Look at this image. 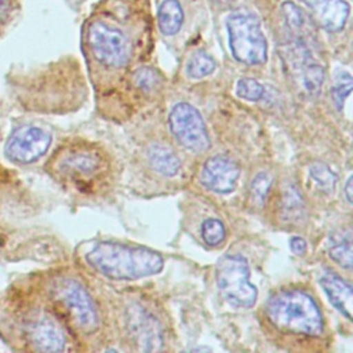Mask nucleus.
I'll return each instance as SVG.
<instances>
[{"instance_id":"4be33fe9","label":"nucleus","mask_w":353,"mask_h":353,"mask_svg":"<svg viewBox=\"0 0 353 353\" xmlns=\"http://www.w3.org/2000/svg\"><path fill=\"white\" fill-rule=\"evenodd\" d=\"M281 12L291 30H294L295 33H303L305 28L307 26V22H306V15L302 12L301 8H298L291 1H285L281 6Z\"/></svg>"},{"instance_id":"f3484780","label":"nucleus","mask_w":353,"mask_h":353,"mask_svg":"<svg viewBox=\"0 0 353 353\" xmlns=\"http://www.w3.org/2000/svg\"><path fill=\"white\" fill-rule=\"evenodd\" d=\"M159 28L163 34L172 36L179 32L183 23V10L178 0H164L157 12Z\"/></svg>"},{"instance_id":"c85d7f7f","label":"nucleus","mask_w":353,"mask_h":353,"mask_svg":"<svg viewBox=\"0 0 353 353\" xmlns=\"http://www.w3.org/2000/svg\"><path fill=\"white\" fill-rule=\"evenodd\" d=\"M10 4H11V0H0V22L3 21L7 11L10 10Z\"/></svg>"},{"instance_id":"6ab92c4d","label":"nucleus","mask_w":353,"mask_h":353,"mask_svg":"<svg viewBox=\"0 0 353 353\" xmlns=\"http://www.w3.org/2000/svg\"><path fill=\"white\" fill-rule=\"evenodd\" d=\"M214 58L205 51L194 52L186 65V73L190 79H201L211 74L215 70Z\"/></svg>"},{"instance_id":"f257e3e1","label":"nucleus","mask_w":353,"mask_h":353,"mask_svg":"<svg viewBox=\"0 0 353 353\" xmlns=\"http://www.w3.org/2000/svg\"><path fill=\"white\" fill-rule=\"evenodd\" d=\"M87 263L113 280H138L161 272L164 261L150 248L114 241L97 243L85 255Z\"/></svg>"},{"instance_id":"b1692460","label":"nucleus","mask_w":353,"mask_h":353,"mask_svg":"<svg viewBox=\"0 0 353 353\" xmlns=\"http://www.w3.org/2000/svg\"><path fill=\"white\" fill-rule=\"evenodd\" d=\"M226 234L225 226L219 219H205L201 225V237L208 245H218Z\"/></svg>"},{"instance_id":"a211bd4d","label":"nucleus","mask_w":353,"mask_h":353,"mask_svg":"<svg viewBox=\"0 0 353 353\" xmlns=\"http://www.w3.org/2000/svg\"><path fill=\"white\" fill-rule=\"evenodd\" d=\"M327 251L330 258L343 269L352 268V236L349 230L335 232L330 236Z\"/></svg>"},{"instance_id":"cd10ccee","label":"nucleus","mask_w":353,"mask_h":353,"mask_svg":"<svg viewBox=\"0 0 353 353\" xmlns=\"http://www.w3.org/2000/svg\"><path fill=\"white\" fill-rule=\"evenodd\" d=\"M290 248L296 255H303L306 252V241L302 237H291L290 240Z\"/></svg>"},{"instance_id":"5701e85b","label":"nucleus","mask_w":353,"mask_h":353,"mask_svg":"<svg viewBox=\"0 0 353 353\" xmlns=\"http://www.w3.org/2000/svg\"><path fill=\"white\" fill-rule=\"evenodd\" d=\"M237 95L247 101H259L265 95V87L251 77H243L236 85Z\"/></svg>"},{"instance_id":"f03ea898","label":"nucleus","mask_w":353,"mask_h":353,"mask_svg":"<svg viewBox=\"0 0 353 353\" xmlns=\"http://www.w3.org/2000/svg\"><path fill=\"white\" fill-rule=\"evenodd\" d=\"M269 321L280 331L319 336L324 330L316 301L301 290H285L273 295L266 305Z\"/></svg>"},{"instance_id":"412c9836","label":"nucleus","mask_w":353,"mask_h":353,"mask_svg":"<svg viewBox=\"0 0 353 353\" xmlns=\"http://www.w3.org/2000/svg\"><path fill=\"white\" fill-rule=\"evenodd\" d=\"M309 175L319 190L324 193L334 192L336 185V175L328 165L323 163H314L309 168Z\"/></svg>"},{"instance_id":"bb28decb","label":"nucleus","mask_w":353,"mask_h":353,"mask_svg":"<svg viewBox=\"0 0 353 353\" xmlns=\"http://www.w3.org/2000/svg\"><path fill=\"white\" fill-rule=\"evenodd\" d=\"M134 81L138 88H141L145 92H150L156 90L160 84V77L157 73L150 68H141L134 74Z\"/></svg>"},{"instance_id":"9d476101","label":"nucleus","mask_w":353,"mask_h":353,"mask_svg":"<svg viewBox=\"0 0 353 353\" xmlns=\"http://www.w3.org/2000/svg\"><path fill=\"white\" fill-rule=\"evenodd\" d=\"M127 331L141 350L153 352L163 347V334L157 319L146 309L132 305L125 314Z\"/></svg>"},{"instance_id":"1a4fd4ad","label":"nucleus","mask_w":353,"mask_h":353,"mask_svg":"<svg viewBox=\"0 0 353 353\" xmlns=\"http://www.w3.org/2000/svg\"><path fill=\"white\" fill-rule=\"evenodd\" d=\"M51 134L36 125H23L7 139L4 153L14 161L29 164L39 160L51 145Z\"/></svg>"},{"instance_id":"4468645a","label":"nucleus","mask_w":353,"mask_h":353,"mask_svg":"<svg viewBox=\"0 0 353 353\" xmlns=\"http://www.w3.org/2000/svg\"><path fill=\"white\" fill-rule=\"evenodd\" d=\"M320 284L335 309H338V312H341L346 319L350 320L353 299L350 284L335 273L323 274L320 279Z\"/></svg>"},{"instance_id":"dca6fc26","label":"nucleus","mask_w":353,"mask_h":353,"mask_svg":"<svg viewBox=\"0 0 353 353\" xmlns=\"http://www.w3.org/2000/svg\"><path fill=\"white\" fill-rule=\"evenodd\" d=\"M150 165L164 176H174L181 168V161L174 150L163 143H152L148 149Z\"/></svg>"},{"instance_id":"0eeeda50","label":"nucleus","mask_w":353,"mask_h":353,"mask_svg":"<svg viewBox=\"0 0 353 353\" xmlns=\"http://www.w3.org/2000/svg\"><path fill=\"white\" fill-rule=\"evenodd\" d=\"M170 128L175 139L192 152H204L211 141L200 112L186 102L176 103L170 112Z\"/></svg>"},{"instance_id":"a878e982","label":"nucleus","mask_w":353,"mask_h":353,"mask_svg":"<svg viewBox=\"0 0 353 353\" xmlns=\"http://www.w3.org/2000/svg\"><path fill=\"white\" fill-rule=\"evenodd\" d=\"M270 188V176L266 172H259L251 182V200L256 205H262Z\"/></svg>"},{"instance_id":"2eb2a0df","label":"nucleus","mask_w":353,"mask_h":353,"mask_svg":"<svg viewBox=\"0 0 353 353\" xmlns=\"http://www.w3.org/2000/svg\"><path fill=\"white\" fill-rule=\"evenodd\" d=\"M102 164L101 154L97 150L81 149L68 154L61 163L62 168L72 175L77 176H90L99 171Z\"/></svg>"},{"instance_id":"9b49d317","label":"nucleus","mask_w":353,"mask_h":353,"mask_svg":"<svg viewBox=\"0 0 353 353\" xmlns=\"http://www.w3.org/2000/svg\"><path fill=\"white\" fill-rule=\"evenodd\" d=\"M240 168L236 161L228 156H214L208 159L201 170V183L215 193H230L239 181Z\"/></svg>"},{"instance_id":"7c9ffc66","label":"nucleus","mask_w":353,"mask_h":353,"mask_svg":"<svg viewBox=\"0 0 353 353\" xmlns=\"http://www.w3.org/2000/svg\"><path fill=\"white\" fill-rule=\"evenodd\" d=\"M215 1H219V3H228V1H230V0H215Z\"/></svg>"},{"instance_id":"39448f33","label":"nucleus","mask_w":353,"mask_h":353,"mask_svg":"<svg viewBox=\"0 0 353 353\" xmlns=\"http://www.w3.org/2000/svg\"><path fill=\"white\" fill-rule=\"evenodd\" d=\"M87 40L94 57L106 66L120 68L131 58V44L127 36L103 22H92L88 26Z\"/></svg>"},{"instance_id":"ddd939ff","label":"nucleus","mask_w":353,"mask_h":353,"mask_svg":"<svg viewBox=\"0 0 353 353\" xmlns=\"http://www.w3.org/2000/svg\"><path fill=\"white\" fill-rule=\"evenodd\" d=\"M30 341L43 352H59L65 347V334L51 319L43 317L30 327Z\"/></svg>"},{"instance_id":"7ed1b4c3","label":"nucleus","mask_w":353,"mask_h":353,"mask_svg":"<svg viewBox=\"0 0 353 353\" xmlns=\"http://www.w3.org/2000/svg\"><path fill=\"white\" fill-rule=\"evenodd\" d=\"M229 46L234 59L244 65H261L268 58V41L261 30V23L248 11H236L226 22Z\"/></svg>"},{"instance_id":"393cba45","label":"nucleus","mask_w":353,"mask_h":353,"mask_svg":"<svg viewBox=\"0 0 353 353\" xmlns=\"http://www.w3.org/2000/svg\"><path fill=\"white\" fill-rule=\"evenodd\" d=\"M352 87H353V83H352V77L349 73L343 72L336 76L334 87H332V99L339 110L343 108L345 99L350 95Z\"/></svg>"},{"instance_id":"423d86ee","label":"nucleus","mask_w":353,"mask_h":353,"mask_svg":"<svg viewBox=\"0 0 353 353\" xmlns=\"http://www.w3.org/2000/svg\"><path fill=\"white\" fill-rule=\"evenodd\" d=\"M283 58L301 90L309 95H314L321 90L324 69L310 55V50L302 37H296L284 46Z\"/></svg>"},{"instance_id":"6e6552de","label":"nucleus","mask_w":353,"mask_h":353,"mask_svg":"<svg viewBox=\"0 0 353 353\" xmlns=\"http://www.w3.org/2000/svg\"><path fill=\"white\" fill-rule=\"evenodd\" d=\"M54 295L68 310L79 328L85 332L98 327L97 307L87 290L73 279H61L54 285Z\"/></svg>"},{"instance_id":"20e7f679","label":"nucleus","mask_w":353,"mask_h":353,"mask_svg":"<svg viewBox=\"0 0 353 353\" xmlns=\"http://www.w3.org/2000/svg\"><path fill=\"white\" fill-rule=\"evenodd\" d=\"M216 284L223 298L237 307H251L258 296L250 281L247 259L240 254L225 255L216 265Z\"/></svg>"},{"instance_id":"c756f323","label":"nucleus","mask_w":353,"mask_h":353,"mask_svg":"<svg viewBox=\"0 0 353 353\" xmlns=\"http://www.w3.org/2000/svg\"><path fill=\"white\" fill-rule=\"evenodd\" d=\"M345 196L347 203H352V176L347 178L346 185H345Z\"/></svg>"},{"instance_id":"f8f14e48","label":"nucleus","mask_w":353,"mask_h":353,"mask_svg":"<svg viewBox=\"0 0 353 353\" xmlns=\"http://www.w3.org/2000/svg\"><path fill=\"white\" fill-rule=\"evenodd\" d=\"M312 12L316 22L328 32L345 28L350 7L346 0H301Z\"/></svg>"},{"instance_id":"aec40b11","label":"nucleus","mask_w":353,"mask_h":353,"mask_svg":"<svg viewBox=\"0 0 353 353\" xmlns=\"http://www.w3.org/2000/svg\"><path fill=\"white\" fill-rule=\"evenodd\" d=\"M303 211V200L296 190L294 185H290L284 189L283 199H281V212L284 215V219L288 221H296L301 218V214Z\"/></svg>"}]
</instances>
